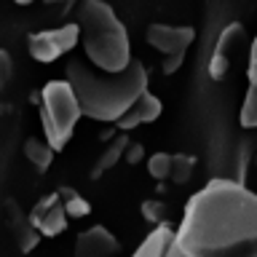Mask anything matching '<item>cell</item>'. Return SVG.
I'll return each instance as SVG.
<instances>
[{"instance_id":"cell-3","label":"cell","mask_w":257,"mask_h":257,"mask_svg":"<svg viewBox=\"0 0 257 257\" xmlns=\"http://www.w3.org/2000/svg\"><path fill=\"white\" fill-rule=\"evenodd\" d=\"M75 22L80 27V43L88 62L96 70L120 72L132 62V40L123 22L104 0H80Z\"/></svg>"},{"instance_id":"cell-10","label":"cell","mask_w":257,"mask_h":257,"mask_svg":"<svg viewBox=\"0 0 257 257\" xmlns=\"http://www.w3.org/2000/svg\"><path fill=\"white\" fill-rule=\"evenodd\" d=\"M132 257H188L182 252L180 241H177V228L172 225H156L145 241L137 246V252Z\"/></svg>"},{"instance_id":"cell-6","label":"cell","mask_w":257,"mask_h":257,"mask_svg":"<svg viewBox=\"0 0 257 257\" xmlns=\"http://www.w3.org/2000/svg\"><path fill=\"white\" fill-rule=\"evenodd\" d=\"M246 43V30L241 22H230L225 24V30L220 32V38H217V46L212 56H209V78L214 80H222L228 75L230 64H233V56H238L241 46Z\"/></svg>"},{"instance_id":"cell-16","label":"cell","mask_w":257,"mask_h":257,"mask_svg":"<svg viewBox=\"0 0 257 257\" xmlns=\"http://www.w3.org/2000/svg\"><path fill=\"white\" fill-rule=\"evenodd\" d=\"M193 169H196V158L188 156V153H174L172 156V172H169V180L174 185H185L193 177Z\"/></svg>"},{"instance_id":"cell-9","label":"cell","mask_w":257,"mask_h":257,"mask_svg":"<svg viewBox=\"0 0 257 257\" xmlns=\"http://www.w3.org/2000/svg\"><path fill=\"white\" fill-rule=\"evenodd\" d=\"M118 252L120 244L115 233L107 230L104 225H91L75 238V257H115Z\"/></svg>"},{"instance_id":"cell-23","label":"cell","mask_w":257,"mask_h":257,"mask_svg":"<svg viewBox=\"0 0 257 257\" xmlns=\"http://www.w3.org/2000/svg\"><path fill=\"white\" fill-rule=\"evenodd\" d=\"M16 3H19V6H30L32 0H16Z\"/></svg>"},{"instance_id":"cell-4","label":"cell","mask_w":257,"mask_h":257,"mask_svg":"<svg viewBox=\"0 0 257 257\" xmlns=\"http://www.w3.org/2000/svg\"><path fill=\"white\" fill-rule=\"evenodd\" d=\"M80 115H83V110H80V102L70 80H48L43 86L40 120H43V137L54 150H62L70 142Z\"/></svg>"},{"instance_id":"cell-2","label":"cell","mask_w":257,"mask_h":257,"mask_svg":"<svg viewBox=\"0 0 257 257\" xmlns=\"http://www.w3.org/2000/svg\"><path fill=\"white\" fill-rule=\"evenodd\" d=\"M67 80L86 118L115 123L137 96L148 91V67L140 59H132L120 72H104L72 59L67 64Z\"/></svg>"},{"instance_id":"cell-1","label":"cell","mask_w":257,"mask_h":257,"mask_svg":"<svg viewBox=\"0 0 257 257\" xmlns=\"http://www.w3.org/2000/svg\"><path fill=\"white\" fill-rule=\"evenodd\" d=\"M177 241L188 257H257V193L212 180L185 204Z\"/></svg>"},{"instance_id":"cell-14","label":"cell","mask_w":257,"mask_h":257,"mask_svg":"<svg viewBox=\"0 0 257 257\" xmlns=\"http://www.w3.org/2000/svg\"><path fill=\"white\" fill-rule=\"evenodd\" d=\"M126 148H128V140H126L123 134H120L118 140L112 142L110 148H107V150H104L102 156H99V161L94 164V169H91V177H94V180H96V177H102V174L107 172L110 166H115V161L120 158V153H126Z\"/></svg>"},{"instance_id":"cell-24","label":"cell","mask_w":257,"mask_h":257,"mask_svg":"<svg viewBox=\"0 0 257 257\" xmlns=\"http://www.w3.org/2000/svg\"><path fill=\"white\" fill-rule=\"evenodd\" d=\"M43 3H62V0H43Z\"/></svg>"},{"instance_id":"cell-17","label":"cell","mask_w":257,"mask_h":257,"mask_svg":"<svg viewBox=\"0 0 257 257\" xmlns=\"http://www.w3.org/2000/svg\"><path fill=\"white\" fill-rule=\"evenodd\" d=\"M238 120L244 128H257V86H249V91L244 96V104H241Z\"/></svg>"},{"instance_id":"cell-13","label":"cell","mask_w":257,"mask_h":257,"mask_svg":"<svg viewBox=\"0 0 257 257\" xmlns=\"http://www.w3.org/2000/svg\"><path fill=\"white\" fill-rule=\"evenodd\" d=\"M24 158L30 161L32 166L38 169V172H46L48 166H51L54 161V148L48 145V140H40V137H30V140H24Z\"/></svg>"},{"instance_id":"cell-18","label":"cell","mask_w":257,"mask_h":257,"mask_svg":"<svg viewBox=\"0 0 257 257\" xmlns=\"http://www.w3.org/2000/svg\"><path fill=\"white\" fill-rule=\"evenodd\" d=\"M148 172L153 180H169L172 172V153H153L148 158Z\"/></svg>"},{"instance_id":"cell-22","label":"cell","mask_w":257,"mask_h":257,"mask_svg":"<svg viewBox=\"0 0 257 257\" xmlns=\"http://www.w3.org/2000/svg\"><path fill=\"white\" fill-rule=\"evenodd\" d=\"M126 161H128V164H140V161H142V145L140 142H128Z\"/></svg>"},{"instance_id":"cell-12","label":"cell","mask_w":257,"mask_h":257,"mask_svg":"<svg viewBox=\"0 0 257 257\" xmlns=\"http://www.w3.org/2000/svg\"><path fill=\"white\" fill-rule=\"evenodd\" d=\"M161 110H164V104H161V99L156 94H150V91H145L140 94L134 99V104L128 107L123 115H120L115 123L120 132H132V128L137 126H142V123H150V120H156L161 115Z\"/></svg>"},{"instance_id":"cell-7","label":"cell","mask_w":257,"mask_h":257,"mask_svg":"<svg viewBox=\"0 0 257 257\" xmlns=\"http://www.w3.org/2000/svg\"><path fill=\"white\" fill-rule=\"evenodd\" d=\"M148 43L153 48H158L164 56H185L188 46L196 40V30L188 27V24H150L148 32H145Z\"/></svg>"},{"instance_id":"cell-20","label":"cell","mask_w":257,"mask_h":257,"mask_svg":"<svg viewBox=\"0 0 257 257\" xmlns=\"http://www.w3.org/2000/svg\"><path fill=\"white\" fill-rule=\"evenodd\" d=\"M11 75H14V59H11V54H8L6 48H0V88L8 86Z\"/></svg>"},{"instance_id":"cell-8","label":"cell","mask_w":257,"mask_h":257,"mask_svg":"<svg viewBox=\"0 0 257 257\" xmlns=\"http://www.w3.org/2000/svg\"><path fill=\"white\" fill-rule=\"evenodd\" d=\"M30 222L35 225V230L46 238H54V236H59V233L67 230V212H64L59 190L48 193V196H43L38 201L35 209L30 212Z\"/></svg>"},{"instance_id":"cell-5","label":"cell","mask_w":257,"mask_h":257,"mask_svg":"<svg viewBox=\"0 0 257 257\" xmlns=\"http://www.w3.org/2000/svg\"><path fill=\"white\" fill-rule=\"evenodd\" d=\"M78 43H80V27H78V22H72V24H62V27H54V30L32 32L27 40V48L35 62L48 64V62H56L62 54L72 51Z\"/></svg>"},{"instance_id":"cell-11","label":"cell","mask_w":257,"mask_h":257,"mask_svg":"<svg viewBox=\"0 0 257 257\" xmlns=\"http://www.w3.org/2000/svg\"><path fill=\"white\" fill-rule=\"evenodd\" d=\"M6 222H8V228H11L14 238H16V246H19L24 254L32 252V249L38 246V241L43 238V236L35 230V225L30 222V214H24L14 198L6 201Z\"/></svg>"},{"instance_id":"cell-21","label":"cell","mask_w":257,"mask_h":257,"mask_svg":"<svg viewBox=\"0 0 257 257\" xmlns=\"http://www.w3.org/2000/svg\"><path fill=\"white\" fill-rule=\"evenodd\" d=\"M246 75H249V86H257V35L249 46V64H246Z\"/></svg>"},{"instance_id":"cell-19","label":"cell","mask_w":257,"mask_h":257,"mask_svg":"<svg viewBox=\"0 0 257 257\" xmlns=\"http://www.w3.org/2000/svg\"><path fill=\"white\" fill-rule=\"evenodd\" d=\"M142 217L153 225H164L166 222V204L164 201H156V198L145 201L142 204Z\"/></svg>"},{"instance_id":"cell-15","label":"cell","mask_w":257,"mask_h":257,"mask_svg":"<svg viewBox=\"0 0 257 257\" xmlns=\"http://www.w3.org/2000/svg\"><path fill=\"white\" fill-rule=\"evenodd\" d=\"M59 196H62L64 212H67V217H72V220L86 217L88 212H91V204H88V201L80 196L75 188H59Z\"/></svg>"}]
</instances>
